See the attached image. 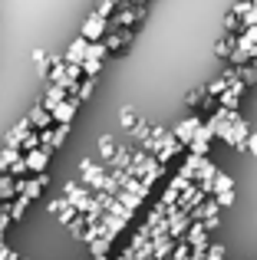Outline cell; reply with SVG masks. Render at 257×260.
<instances>
[{"label":"cell","mask_w":257,"mask_h":260,"mask_svg":"<svg viewBox=\"0 0 257 260\" xmlns=\"http://www.w3.org/2000/svg\"><path fill=\"white\" fill-rule=\"evenodd\" d=\"M103 178H106V165H103V161H89V158L79 161V184H83V188L96 191L99 184H103Z\"/></svg>","instance_id":"cell-1"},{"label":"cell","mask_w":257,"mask_h":260,"mask_svg":"<svg viewBox=\"0 0 257 260\" xmlns=\"http://www.w3.org/2000/svg\"><path fill=\"white\" fill-rule=\"evenodd\" d=\"M201 125H205V122H201L198 115H188L185 122H178V125L172 128L175 142H178V145H181V148H185V152H188V145H191V139H195V135H198V128H201Z\"/></svg>","instance_id":"cell-2"},{"label":"cell","mask_w":257,"mask_h":260,"mask_svg":"<svg viewBox=\"0 0 257 260\" xmlns=\"http://www.w3.org/2000/svg\"><path fill=\"white\" fill-rule=\"evenodd\" d=\"M106 33H109V20H103V17H96V13H92V17L83 23V33H79V37H83L86 43H103Z\"/></svg>","instance_id":"cell-3"},{"label":"cell","mask_w":257,"mask_h":260,"mask_svg":"<svg viewBox=\"0 0 257 260\" xmlns=\"http://www.w3.org/2000/svg\"><path fill=\"white\" fill-rule=\"evenodd\" d=\"M185 244L191 247V254H208V231H205V224H191L188 228V234H185Z\"/></svg>","instance_id":"cell-4"},{"label":"cell","mask_w":257,"mask_h":260,"mask_svg":"<svg viewBox=\"0 0 257 260\" xmlns=\"http://www.w3.org/2000/svg\"><path fill=\"white\" fill-rule=\"evenodd\" d=\"M43 184H46V175H37V178H20V181H17V198H26V201H33V198H40Z\"/></svg>","instance_id":"cell-5"},{"label":"cell","mask_w":257,"mask_h":260,"mask_svg":"<svg viewBox=\"0 0 257 260\" xmlns=\"http://www.w3.org/2000/svg\"><path fill=\"white\" fill-rule=\"evenodd\" d=\"M23 161H26V172H30L33 178H37V175H46V165H50V152H46V148H37V152L23 155Z\"/></svg>","instance_id":"cell-6"},{"label":"cell","mask_w":257,"mask_h":260,"mask_svg":"<svg viewBox=\"0 0 257 260\" xmlns=\"http://www.w3.org/2000/svg\"><path fill=\"white\" fill-rule=\"evenodd\" d=\"M86 53H89V43H86L83 37H76V40L70 43V50H66L63 63H66V66H83V63H86Z\"/></svg>","instance_id":"cell-7"},{"label":"cell","mask_w":257,"mask_h":260,"mask_svg":"<svg viewBox=\"0 0 257 260\" xmlns=\"http://www.w3.org/2000/svg\"><path fill=\"white\" fill-rule=\"evenodd\" d=\"M66 135H70V125H53V128H46V132H40V139H43L46 152H53V148H59L66 142Z\"/></svg>","instance_id":"cell-8"},{"label":"cell","mask_w":257,"mask_h":260,"mask_svg":"<svg viewBox=\"0 0 257 260\" xmlns=\"http://www.w3.org/2000/svg\"><path fill=\"white\" fill-rule=\"evenodd\" d=\"M79 106H83V102H79L76 95H70V99H66V102H63V106H59V109H53V122H56V125H70V122H73V115H76V109H79Z\"/></svg>","instance_id":"cell-9"},{"label":"cell","mask_w":257,"mask_h":260,"mask_svg":"<svg viewBox=\"0 0 257 260\" xmlns=\"http://www.w3.org/2000/svg\"><path fill=\"white\" fill-rule=\"evenodd\" d=\"M66 99H70V92H66V86H50V89H46V95H43V102H40V106H43L46 112L53 115V109H59V106H63Z\"/></svg>","instance_id":"cell-10"},{"label":"cell","mask_w":257,"mask_h":260,"mask_svg":"<svg viewBox=\"0 0 257 260\" xmlns=\"http://www.w3.org/2000/svg\"><path fill=\"white\" fill-rule=\"evenodd\" d=\"M26 119H30L33 132H46V128H50V122H53V115L46 112L43 106H33V109H30V115H26Z\"/></svg>","instance_id":"cell-11"},{"label":"cell","mask_w":257,"mask_h":260,"mask_svg":"<svg viewBox=\"0 0 257 260\" xmlns=\"http://www.w3.org/2000/svg\"><path fill=\"white\" fill-rule=\"evenodd\" d=\"M201 165H205V158H198V155H185V165H181L178 178H185V181H198Z\"/></svg>","instance_id":"cell-12"},{"label":"cell","mask_w":257,"mask_h":260,"mask_svg":"<svg viewBox=\"0 0 257 260\" xmlns=\"http://www.w3.org/2000/svg\"><path fill=\"white\" fill-rule=\"evenodd\" d=\"M132 37H135L132 30H109V33H106V40H103V43H106V50L112 53V50H119V46H125Z\"/></svg>","instance_id":"cell-13"},{"label":"cell","mask_w":257,"mask_h":260,"mask_svg":"<svg viewBox=\"0 0 257 260\" xmlns=\"http://www.w3.org/2000/svg\"><path fill=\"white\" fill-rule=\"evenodd\" d=\"M109 247H112V237L109 234H96L89 241V257H109Z\"/></svg>","instance_id":"cell-14"},{"label":"cell","mask_w":257,"mask_h":260,"mask_svg":"<svg viewBox=\"0 0 257 260\" xmlns=\"http://www.w3.org/2000/svg\"><path fill=\"white\" fill-rule=\"evenodd\" d=\"M7 201H17V181L10 175H0V204Z\"/></svg>","instance_id":"cell-15"},{"label":"cell","mask_w":257,"mask_h":260,"mask_svg":"<svg viewBox=\"0 0 257 260\" xmlns=\"http://www.w3.org/2000/svg\"><path fill=\"white\" fill-rule=\"evenodd\" d=\"M50 83L53 86H63L66 83V63H63V56H50Z\"/></svg>","instance_id":"cell-16"},{"label":"cell","mask_w":257,"mask_h":260,"mask_svg":"<svg viewBox=\"0 0 257 260\" xmlns=\"http://www.w3.org/2000/svg\"><path fill=\"white\" fill-rule=\"evenodd\" d=\"M20 155H23L20 148H7V145L0 148V175H7V172H10V165L20 158Z\"/></svg>","instance_id":"cell-17"},{"label":"cell","mask_w":257,"mask_h":260,"mask_svg":"<svg viewBox=\"0 0 257 260\" xmlns=\"http://www.w3.org/2000/svg\"><path fill=\"white\" fill-rule=\"evenodd\" d=\"M116 139H112V135H103V139H99V155H103V165H109L112 161V155H116Z\"/></svg>","instance_id":"cell-18"},{"label":"cell","mask_w":257,"mask_h":260,"mask_svg":"<svg viewBox=\"0 0 257 260\" xmlns=\"http://www.w3.org/2000/svg\"><path fill=\"white\" fill-rule=\"evenodd\" d=\"M224 191H234V178L224 175V172H218V178H214V194H224Z\"/></svg>","instance_id":"cell-19"},{"label":"cell","mask_w":257,"mask_h":260,"mask_svg":"<svg viewBox=\"0 0 257 260\" xmlns=\"http://www.w3.org/2000/svg\"><path fill=\"white\" fill-rule=\"evenodd\" d=\"M26 198H17V201L10 204V208H7V217H10V221H20V217H23V211H26Z\"/></svg>","instance_id":"cell-20"},{"label":"cell","mask_w":257,"mask_h":260,"mask_svg":"<svg viewBox=\"0 0 257 260\" xmlns=\"http://www.w3.org/2000/svg\"><path fill=\"white\" fill-rule=\"evenodd\" d=\"M92 92H96V79H83V83H79V89H76V99L86 102Z\"/></svg>","instance_id":"cell-21"},{"label":"cell","mask_w":257,"mask_h":260,"mask_svg":"<svg viewBox=\"0 0 257 260\" xmlns=\"http://www.w3.org/2000/svg\"><path fill=\"white\" fill-rule=\"evenodd\" d=\"M37 148H43V139H40V132H30V135L23 139V155L37 152Z\"/></svg>","instance_id":"cell-22"},{"label":"cell","mask_w":257,"mask_h":260,"mask_svg":"<svg viewBox=\"0 0 257 260\" xmlns=\"http://www.w3.org/2000/svg\"><path fill=\"white\" fill-rule=\"evenodd\" d=\"M148 135H152V128H148L145 122H139V125H135L132 132H128V139H132V142H142V145H145V139H148Z\"/></svg>","instance_id":"cell-23"},{"label":"cell","mask_w":257,"mask_h":260,"mask_svg":"<svg viewBox=\"0 0 257 260\" xmlns=\"http://www.w3.org/2000/svg\"><path fill=\"white\" fill-rule=\"evenodd\" d=\"M106 56H109V50H106V43H89V53H86V59H99V63H103Z\"/></svg>","instance_id":"cell-24"},{"label":"cell","mask_w":257,"mask_h":260,"mask_svg":"<svg viewBox=\"0 0 257 260\" xmlns=\"http://www.w3.org/2000/svg\"><path fill=\"white\" fill-rule=\"evenodd\" d=\"M119 125H122L125 132H132V128L139 125V119H135V112H132V109H122V115H119Z\"/></svg>","instance_id":"cell-25"},{"label":"cell","mask_w":257,"mask_h":260,"mask_svg":"<svg viewBox=\"0 0 257 260\" xmlns=\"http://www.w3.org/2000/svg\"><path fill=\"white\" fill-rule=\"evenodd\" d=\"M168 260H191V247H188L185 241H178L175 244V250H172V257Z\"/></svg>","instance_id":"cell-26"},{"label":"cell","mask_w":257,"mask_h":260,"mask_svg":"<svg viewBox=\"0 0 257 260\" xmlns=\"http://www.w3.org/2000/svg\"><path fill=\"white\" fill-rule=\"evenodd\" d=\"M112 10H116V4H112V0H99L92 13H96V17H103V20H109V13H112Z\"/></svg>","instance_id":"cell-27"},{"label":"cell","mask_w":257,"mask_h":260,"mask_svg":"<svg viewBox=\"0 0 257 260\" xmlns=\"http://www.w3.org/2000/svg\"><path fill=\"white\" fill-rule=\"evenodd\" d=\"M251 10H254V4H251V0H238L231 13H234V17H238V20H244V17H247V13H251Z\"/></svg>","instance_id":"cell-28"},{"label":"cell","mask_w":257,"mask_h":260,"mask_svg":"<svg viewBox=\"0 0 257 260\" xmlns=\"http://www.w3.org/2000/svg\"><path fill=\"white\" fill-rule=\"evenodd\" d=\"M224 89H228V79H224V76H218L214 83H208V95H221Z\"/></svg>","instance_id":"cell-29"},{"label":"cell","mask_w":257,"mask_h":260,"mask_svg":"<svg viewBox=\"0 0 257 260\" xmlns=\"http://www.w3.org/2000/svg\"><path fill=\"white\" fill-rule=\"evenodd\" d=\"M46 208H50V211H53V214H56V217H59V214H63V211H66V208H70V204H66V198H53V201H50V204H46Z\"/></svg>","instance_id":"cell-30"},{"label":"cell","mask_w":257,"mask_h":260,"mask_svg":"<svg viewBox=\"0 0 257 260\" xmlns=\"http://www.w3.org/2000/svg\"><path fill=\"white\" fill-rule=\"evenodd\" d=\"M205 260H224V247H221V244H211L208 254H205Z\"/></svg>","instance_id":"cell-31"},{"label":"cell","mask_w":257,"mask_h":260,"mask_svg":"<svg viewBox=\"0 0 257 260\" xmlns=\"http://www.w3.org/2000/svg\"><path fill=\"white\" fill-rule=\"evenodd\" d=\"M214 201H218V208H228V204H234V191H224V194H214Z\"/></svg>","instance_id":"cell-32"},{"label":"cell","mask_w":257,"mask_h":260,"mask_svg":"<svg viewBox=\"0 0 257 260\" xmlns=\"http://www.w3.org/2000/svg\"><path fill=\"white\" fill-rule=\"evenodd\" d=\"M244 152L257 155V132H251V135H247V145H244Z\"/></svg>","instance_id":"cell-33"},{"label":"cell","mask_w":257,"mask_h":260,"mask_svg":"<svg viewBox=\"0 0 257 260\" xmlns=\"http://www.w3.org/2000/svg\"><path fill=\"white\" fill-rule=\"evenodd\" d=\"M33 63H37V70L43 73L46 70V53H33Z\"/></svg>","instance_id":"cell-34"},{"label":"cell","mask_w":257,"mask_h":260,"mask_svg":"<svg viewBox=\"0 0 257 260\" xmlns=\"http://www.w3.org/2000/svg\"><path fill=\"white\" fill-rule=\"evenodd\" d=\"M201 224H205V231H214L221 224V217H208V221H201Z\"/></svg>","instance_id":"cell-35"},{"label":"cell","mask_w":257,"mask_h":260,"mask_svg":"<svg viewBox=\"0 0 257 260\" xmlns=\"http://www.w3.org/2000/svg\"><path fill=\"white\" fill-rule=\"evenodd\" d=\"M0 217H7V204H0Z\"/></svg>","instance_id":"cell-36"},{"label":"cell","mask_w":257,"mask_h":260,"mask_svg":"<svg viewBox=\"0 0 257 260\" xmlns=\"http://www.w3.org/2000/svg\"><path fill=\"white\" fill-rule=\"evenodd\" d=\"M191 260H205V254H191Z\"/></svg>","instance_id":"cell-37"},{"label":"cell","mask_w":257,"mask_h":260,"mask_svg":"<svg viewBox=\"0 0 257 260\" xmlns=\"http://www.w3.org/2000/svg\"><path fill=\"white\" fill-rule=\"evenodd\" d=\"M89 260H109V257H89Z\"/></svg>","instance_id":"cell-38"},{"label":"cell","mask_w":257,"mask_h":260,"mask_svg":"<svg viewBox=\"0 0 257 260\" xmlns=\"http://www.w3.org/2000/svg\"><path fill=\"white\" fill-rule=\"evenodd\" d=\"M145 4H148V0H145Z\"/></svg>","instance_id":"cell-39"}]
</instances>
